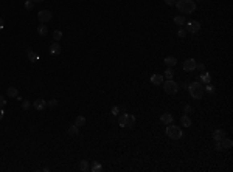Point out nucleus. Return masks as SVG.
Instances as JSON below:
<instances>
[{"label":"nucleus","instance_id":"obj_1","mask_svg":"<svg viewBox=\"0 0 233 172\" xmlns=\"http://www.w3.org/2000/svg\"><path fill=\"white\" fill-rule=\"evenodd\" d=\"M176 8L179 12H184V14H193L194 9H196V3L194 0H176Z\"/></svg>","mask_w":233,"mask_h":172},{"label":"nucleus","instance_id":"obj_2","mask_svg":"<svg viewBox=\"0 0 233 172\" xmlns=\"http://www.w3.org/2000/svg\"><path fill=\"white\" fill-rule=\"evenodd\" d=\"M118 124H120V127L131 129L135 124V116L131 113H121V115H118Z\"/></svg>","mask_w":233,"mask_h":172},{"label":"nucleus","instance_id":"obj_3","mask_svg":"<svg viewBox=\"0 0 233 172\" xmlns=\"http://www.w3.org/2000/svg\"><path fill=\"white\" fill-rule=\"evenodd\" d=\"M188 91H190L191 98H194V99H202V96H204V86H202L200 82H191V84L188 86Z\"/></svg>","mask_w":233,"mask_h":172},{"label":"nucleus","instance_id":"obj_4","mask_svg":"<svg viewBox=\"0 0 233 172\" xmlns=\"http://www.w3.org/2000/svg\"><path fill=\"white\" fill-rule=\"evenodd\" d=\"M166 135H168L170 138H173V140H179V138H182V129L177 127V126H174V124L171 123V124H168V127H166Z\"/></svg>","mask_w":233,"mask_h":172},{"label":"nucleus","instance_id":"obj_5","mask_svg":"<svg viewBox=\"0 0 233 172\" xmlns=\"http://www.w3.org/2000/svg\"><path fill=\"white\" fill-rule=\"evenodd\" d=\"M163 90L168 95H176L179 91V86H177V82H174V79H168L163 82Z\"/></svg>","mask_w":233,"mask_h":172},{"label":"nucleus","instance_id":"obj_6","mask_svg":"<svg viewBox=\"0 0 233 172\" xmlns=\"http://www.w3.org/2000/svg\"><path fill=\"white\" fill-rule=\"evenodd\" d=\"M185 28L188 33H191V34H196L199 30H200V23L197 22V20H190V22H186L185 23Z\"/></svg>","mask_w":233,"mask_h":172},{"label":"nucleus","instance_id":"obj_7","mask_svg":"<svg viewBox=\"0 0 233 172\" xmlns=\"http://www.w3.org/2000/svg\"><path fill=\"white\" fill-rule=\"evenodd\" d=\"M51 17H53V14L50 12V9H41V11L38 12V19H39V22H41V23H47V22H50V20H51Z\"/></svg>","mask_w":233,"mask_h":172},{"label":"nucleus","instance_id":"obj_8","mask_svg":"<svg viewBox=\"0 0 233 172\" xmlns=\"http://www.w3.org/2000/svg\"><path fill=\"white\" fill-rule=\"evenodd\" d=\"M196 65H197V62L194 59H186L184 62V70L185 71H193V70H196Z\"/></svg>","mask_w":233,"mask_h":172},{"label":"nucleus","instance_id":"obj_9","mask_svg":"<svg viewBox=\"0 0 233 172\" xmlns=\"http://www.w3.org/2000/svg\"><path fill=\"white\" fill-rule=\"evenodd\" d=\"M33 107L38 110V112H41V110H44L47 107V101L45 99H42V98H39V99H36L34 102H33Z\"/></svg>","mask_w":233,"mask_h":172},{"label":"nucleus","instance_id":"obj_10","mask_svg":"<svg viewBox=\"0 0 233 172\" xmlns=\"http://www.w3.org/2000/svg\"><path fill=\"white\" fill-rule=\"evenodd\" d=\"M61 51H62V47H61L58 42H54V43H51V45H50V54L58 56V54H61Z\"/></svg>","mask_w":233,"mask_h":172},{"label":"nucleus","instance_id":"obj_11","mask_svg":"<svg viewBox=\"0 0 233 172\" xmlns=\"http://www.w3.org/2000/svg\"><path fill=\"white\" fill-rule=\"evenodd\" d=\"M162 82H163V75L155 73V75L151 76V84L152 86H162Z\"/></svg>","mask_w":233,"mask_h":172},{"label":"nucleus","instance_id":"obj_12","mask_svg":"<svg viewBox=\"0 0 233 172\" xmlns=\"http://www.w3.org/2000/svg\"><path fill=\"white\" fill-rule=\"evenodd\" d=\"M211 136H213L215 141H221V140L225 136V130L224 129H216L213 133H211Z\"/></svg>","mask_w":233,"mask_h":172},{"label":"nucleus","instance_id":"obj_13","mask_svg":"<svg viewBox=\"0 0 233 172\" xmlns=\"http://www.w3.org/2000/svg\"><path fill=\"white\" fill-rule=\"evenodd\" d=\"M160 121H162L163 124H171V123L174 121V116H173L171 113H163V115L160 116Z\"/></svg>","mask_w":233,"mask_h":172},{"label":"nucleus","instance_id":"obj_14","mask_svg":"<svg viewBox=\"0 0 233 172\" xmlns=\"http://www.w3.org/2000/svg\"><path fill=\"white\" fill-rule=\"evenodd\" d=\"M176 64H177V61H176L174 56H166V57H165V65H166V67L173 68V67H176Z\"/></svg>","mask_w":233,"mask_h":172},{"label":"nucleus","instance_id":"obj_15","mask_svg":"<svg viewBox=\"0 0 233 172\" xmlns=\"http://www.w3.org/2000/svg\"><path fill=\"white\" fill-rule=\"evenodd\" d=\"M27 54H28V59H30V62H38L39 61V56L31 50V48H27Z\"/></svg>","mask_w":233,"mask_h":172},{"label":"nucleus","instance_id":"obj_16","mask_svg":"<svg viewBox=\"0 0 233 172\" xmlns=\"http://www.w3.org/2000/svg\"><path fill=\"white\" fill-rule=\"evenodd\" d=\"M221 146H222V149H232V146H233V141L230 140V138H222L221 140Z\"/></svg>","mask_w":233,"mask_h":172},{"label":"nucleus","instance_id":"obj_17","mask_svg":"<svg viewBox=\"0 0 233 172\" xmlns=\"http://www.w3.org/2000/svg\"><path fill=\"white\" fill-rule=\"evenodd\" d=\"M174 23L179 25V27H185V23H186L185 16H176V17H174Z\"/></svg>","mask_w":233,"mask_h":172},{"label":"nucleus","instance_id":"obj_18","mask_svg":"<svg viewBox=\"0 0 233 172\" xmlns=\"http://www.w3.org/2000/svg\"><path fill=\"white\" fill-rule=\"evenodd\" d=\"M67 132H68V136H76V135L79 133V127H78V126H75V124H72V126L68 127Z\"/></svg>","mask_w":233,"mask_h":172},{"label":"nucleus","instance_id":"obj_19","mask_svg":"<svg viewBox=\"0 0 233 172\" xmlns=\"http://www.w3.org/2000/svg\"><path fill=\"white\" fill-rule=\"evenodd\" d=\"M6 95H8L9 98H17V95H19V90H17L16 87H8V91H6Z\"/></svg>","mask_w":233,"mask_h":172},{"label":"nucleus","instance_id":"obj_20","mask_svg":"<svg viewBox=\"0 0 233 172\" xmlns=\"http://www.w3.org/2000/svg\"><path fill=\"white\" fill-rule=\"evenodd\" d=\"M38 34H39V36H47V34H48V28H47V25L42 23V25L38 27Z\"/></svg>","mask_w":233,"mask_h":172},{"label":"nucleus","instance_id":"obj_21","mask_svg":"<svg viewBox=\"0 0 233 172\" xmlns=\"http://www.w3.org/2000/svg\"><path fill=\"white\" fill-rule=\"evenodd\" d=\"M79 169H81V171H89V169H90V166H89V161H87V160H83V161H79Z\"/></svg>","mask_w":233,"mask_h":172},{"label":"nucleus","instance_id":"obj_22","mask_svg":"<svg viewBox=\"0 0 233 172\" xmlns=\"http://www.w3.org/2000/svg\"><path fill=\"white\" fill-rule=\"evenodd\" d=\"M180 123H182V126H184V127H190V126H191V120H190L186 115H184V116L180 118Z\"/></svg>","mask_w":233,"mask_h":172},{"label":"nucleus","instance_id":"obj_23","mask_svg":"<svg viewBox=\"0 0 233 172\" xmlns=\"http://www.w3.org/2000/svg\"><path fill=\"white\" fill-rule=\"evenodd\" d=\"M103 169V166H101V163H98V161H95L92 166H90V169L89 171H92V172H99Z\"/></svg>","mask_w":233,"mask_h":172},{"label":"nucleus","instance_id":"obj_24","mask_svg":"<svg viewBox=\"0 0 233 172\" xmlns=\"http://www.w3.org/2000/svg\"><path fill=\"white\" fill-rule=\"evenodd\" d=\"M51 36H53V39H54L56 42H59V41L62 39V31H61V30H56V31H53Z\"/></svg>","mask_w":233,"mask_h":172},{"label":"nucleus","instance_id":"obj_25","mask_svg":"<svg viewBox=\"0 0 233 172\" xmlns=\"http://www.w3.org/2000/svg\"><path fill=\"white\" fill-rule=\"evenodd\" d=\"M200 81H202V82H204V84H208V82H210V81H211V75H210V73H207V71H205V73H204V75H202V76H200Z\"/></svg>","mask_w":233,"mask_h":172},{"label":"nucleus","instance_id":"obj_26","mask_svg":"<svg viewBox=\"0 0 233 172\" xmlns=\"http://www.w3.org/2000/svg\"><path fill=\"white\" fill-rule=\"evenodd\" d=\"M86 124V118L84 116H78L76 120H75V126H78V127H83Z\"/></svg>","mask_w":233,"mask_h":172},{"label":"nucleus","instance_id":"obj_27","mask_svg":"<svg viewBox=\"0 0 233 172\" xmlns=\"http://www.w3.org/2000/svg\"><path fill=\"white\" fill-rule=\"evenodd\" d=\"M163 76H165V78H166V79H173V68H170V67H168V68H166V71H165V75H163Z\"/></svg>","mask_w":233,"mask_h":172},{"label":"nucleus","instance_id":"obj_28","mask_svg":"<svg viewBox=\"0 0 233 172\" xmlns=\"http://www.w3.org/2000/svg\"><path fill=\"white\" fill-rule=\"evenodd\" d=\"M204 91H210V93H213V91H215V87L208 82V84H205V86H204Z\"/></svg>","mask_w":233,"mask_h":172},{"label":"nucleus","instance_id":"obj_29","mask_svg":"<svg viewBox=\"0 0 233 172\" xmlns=\"http://www.w3.org/2000/svg\"><path fill=\"white\" fill-rule=\"evenodd\" d=\"M33 5H34L33 0H27V2H25V8H27V9H33Z\"/></svg>","mask_w":233,"mask_h":172},{"label":"nucleus","instance_id":"obj_30","mask_svg":"<svg viewBox=\"0 0 233 172\" xmlns=\"http://www.w3.org/2000/svg\"><path fill=\"white\" fill-rule=\"evenodd\" d=\"M215 150H218V152L224 150V149H222V146H221V141H216V144H215Z\"/></svg>","mask_w":233,"mask_h":172},{"label":"nucleus","instance_id":"obj_31","mask_svg":"<svg viewBox=\"0 0 233 172\" xmlns=\"http://www.w3.org/2000/svg\"><path fill=\"white\" fill-rule=\"evenodd\" d=\"M177 36H179V37H185V36H186V31L184 30V28H180V30L177 31Z\"/></svg>","mask_w":233,"mask_h":172},{"label":"nucleus","instance_id":"obj_32","mask_svg":"<svg viewBox=\"0 0 233 172\" xmlns=\"http://www.w3.org/2000/svg\"><path fill=\"white\" fill-rule=\"evenodd\" d=\"M30 106H31V104H30V101H27V99H25V101H22V107H23L25 110H27V109H30Z\"/></svg>","mask_w":233,"mask_h":172},{"label":"nucleus","instance_id":"obj_33","mask_svg":"<svg viewBox=\"0 0 233 172\" xmlns=\"http://www.w3.org/2000/svg\"><path fill=\"white\" fill-rule=\"evenodd\" d=\"M5 104H6V99L0 95V109H3V107H5Z\"/></svg>","mask_w":233,"mask_h":172},{"label":"nucleus","instance_id":"obj_34","mask_svg":"<svg viewBox=\"0 0 233 172\" xmlns=\"http://www.w3.org/2000/svg\"><path fill=\"white\" fill-rule=\"evenodd\" d=\"M196 68H197L199 71H204V70H205V65H204V64H197V65H196Z\"/></svg>","mask_w":233,"mask_h":172},{"label":"nucleus","instance_id":"obj_35","mask_svg":"<svg viewBox=\"0 0 233 172\" xmlns=\"http://www.w3.org/2000/svg\"><path fill=\"white\" fill-rule=\"evenodd\" d=\"M56 106H58V101L56 99H51L50 101V107H56Z\"/></svg>","mask_w":233,"mask_h":172},{"label":"nucleus","instance_id":"obj_36","mask_svg":"<svg viewBox=\"0 0 233 172\" xmlns=\"http://www.w3.org/2000/svg\"><path fill=\"white\" fill-rule=\"evenodd\" d=\"M165 3H166V5H170V6H173V5L176 3V0H165Z\"/></svg>","mask_w":233,"mask_h":172},{"label":"nucleus","instance_id":"obj_37","mask_svg":"<svg viewBox=\"0 0 233 172\" xmlns=\"http://www.w3.org/2000/svg\"><path fill=\"white\" fill-rule=\"evenodd\" d=\"M112 115H118V107H114L112 109Z\"/></svg>","mask_w":233,"mask_h":172},{"label":"nucleus","instance_id":"obj_38","mask_svg":"<svg viewBox=\"0 0 233 172\" xmlns=\"http://www.w3.org/2000/svg\"><path fill=\"white\" fill-rule=\"evenodd\" d=\"M185 112H186V113H190V112H191V106H185Z\"/></svg>","mask_w":233,"mask_h":172},{"label":"nucleus","instance_id":"obj_39","mask_svg":"<svg viewBox=\"0 0 233 172\" xmlns=\"http://www.w3.org/2000/svg\"><path fill=\"white\" fill-rule=\"evenodd\" d=\"M3 25H5V22H3V19H2V17H0V30H2V28H3Z\"/></svg>","mask_w":233,"mask_h":172},{"label":"nucleus","instance_id":"obj_40","mask_svg":"<svg viewBox=\"0 0 233 172\" xmlns=\"http://www.w3.org/2000/svg\"><path fill=\"white\" fill-rule=\"evenodd\" d=\"M3 115H5V113H3V110H2V109H0V120H2V118H3Z\"/></svg>","mask_w":233,"mask_h":172},{"label":"nucleus","instance_id":"obj_41","mask_svg":"<svg viewBox=\"0 0 233 172\" xmlns=\"http://www.w3.org/2000/svg\"><path fill=\"white\" fill-rule=\"evenodd\" d=\"M33 2H34V3H42L44 0H33Z\"/></svg>","mask_w":233,"mask_h":172},{"label":"nucleus","instance_id":"obj_42","mask_svg":"<svg viewBox=\"0 0 233 172\" xmlns=\"http://www.w3.org/2000/svg\"><path fill=\"white\" fill-rule=\"evenodd\" d=\"M199 2H205V0H199Z\"/></svg>","mask_w":233,"mask_h":172}]
</instances>
